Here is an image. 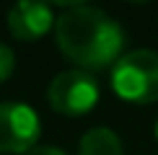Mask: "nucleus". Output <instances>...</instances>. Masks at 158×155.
Masks as SVG:
<instances>
[{
	"label": "nucleus",
	"mask_w": 158,
	"mask_h": 155,
	"mask_svg": "<svg viewBox=\"0 0 158 155\" xmlns=\"http://www.w3.org/2000/svg\"><path fill=\"white\" fill-rule=\"evenodd\" d=\"M57 47L70 62L81 70H106L122 57L124 31L122 26L104 13L101 8L91 5H70L55 21Z\"/></svg>",
	"instance_id": "f257e3e1"
},
{
	"label": "nucleus",
	"mask_w": 158,
	"mask_h": 155,
	"mask_svg": "<svg viewBox=\"0 0 158 155\" xmlns=\"http://www.w3.org/2000/svg\"><path fill=\"white\" fill-rule=\"evenodd\" d=\"M8 31L18 42H36L55 23L52 8L44 3H18L8 10Z\"/></svg>",
	"instance_id": "39448f33"
},
{
	"label": "nucleus",
	"mask_w": 158,
	"mask_h": 155,
	"mask_svg": "<svg viewBox=\"0 0 158 155\" xmlns=\"http://www.w3.org/2000/svg\"><path fill=\"white\" fill-rule=\"evenodd\" d=\"M78 155H124V150H122V140L111 129L96 127L81 137Z\"/></svg>",
	"instance_id": "423d86ee"
},
{
	"label": "nucleus",
	"mask_w": 158,
	"mask_h": 155,
	"mask_svg": "<svg viewBox=\"0 0 158 155\" xmlns=\"http://www.w3.org/2000/svg\"><path fill=\"white\" fill-rule=\"evenodd\" d=\"M23 155H65L60 147H49V145H36V147H31L29 153H23Z\"/></svg>",
	"instance_id": "6e6552de"
},
{
	"label": "nucleus",
	"mask_w": 158,
	"mask_h": 155,
	"mask_svg": "<svg viewBox=\"0 0 158 155\" xmlns=\"http://www.w3.org/2000/svg\"><path fill=\"white\" fill-rule=\"evenodd\" d=\"M13 67H16V57H13V49L8 47V44L0 42V83L10 78Z\"/></svg>",
	"instance_id": "0eeeda50"
},
{
	"label": "nucleus",
	"mask_w": 158,
	"mask_h": 155,
	"mask_svg": "<svg viewBox=\"0 0 158 155\" xmlns=\"http://www.w3.org/2000/svg\"><path fill=\"white\" fill-rule=\"evenodd\" d=\"M39 134H42V124L31 106L21 101L0 103V153L23 155L31 147H36Z\"/></svg>",
	"instance_id": "20e7f679"
},
{
	"label": "nucleus",
	"mask_w": 158,
	"mask_h": 155,
	"mask_svg": "<svg viewBox=\"0 0 158 155\" xmlns=\"http://www.w3.org/2000/svg\"><path fill=\"white\" fill-rule=\"evenodd\" d=\"M156 137H158V121H156Z\"/></svg>",
	"instance_id": "1a4fd4ad"
},
{
	"label": "nucleus",
	"mask_w": 158,
	"mask_h": 155,
	"mask_svg": "<svg viewBox=\"0 0 158 155\" xmlns=\"http://www.w3.org/2000/svg\"><path fill=\"white\" fill-rule=\"evenodd\" d=\"M47 101L57 114L65 116L88 114L98 101V83L85 70H65L49 83Z\"/></svg>",
	"instance_id": "7ed1b4c3"
},
{
	"label": "nucleus",
	"mask_w": 158,
	"mask_h": 155,
	"mask_svg": "<svg viewBox=\"0 0 158 155\" xmlns=\"http://www.w3.org/2000/svg\"><path fill=\"white\" fill-rule=\"evenodd\" d=\"M111 88L127 103H156L158 101V52L135 49L122 54L111 67Z\"/></svg>",
	"instance_id": "f03ea898"
}]
</instances>
